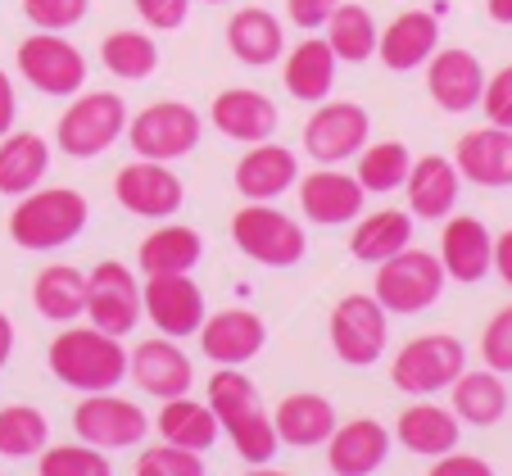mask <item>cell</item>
Masks as SVG:
<instances>
[{
  "label": "cell",
  "mask_w": 512,
  "mask_h": 476,
  "mask_svg": "<svg viewBox=\"0 0 512 476\" xmlns=\"http://www.w3.org/2000/svg\"><path fill=\"white\" fill-rule=\"evenodd\" d=\"M232 241L245 259L263 263V268H295L309 250V236L290 214L272 209V204L250 200L245 209L232 214Z\"/></svg>",
  "instance_id": "obj_3"
},
{
  "label": "cell",
  "mask_w": 512,
  "mask_h": 476,
  "mask_svg": "<svg viewBox=\"0 0 512 476\" xmlns=\"http://www.w3.org/2000/svg\"><path fill=\"white\" fill-rule=\"evenodd\" d=\"M390 431L377 418H354L345 427L331 431L327 440V467L336 476H372L386 467L390 458Z\"/></svg>",
  "instance_id": "obj_22"
},
{
  "label": "cell",
  "mask_w": 512,
  "mask_h": 476,
  "mask_svg": "<svg viewBox=\"0 0 512 476\" xmlns=\"http://www.w3.org/2000/svg\"><path fill=\"white\" fill-rule=\"evenodd\" d=\"M10 354H14V322L0 313V368L10 363Z\"/></svg>",
  "instance_id": "obj_52"
},
{
  "label": "cell",
  "mask_w": 512,
  "mask_h": 476,
  "mask_svg": "<svg viewBox=\"0 0 512 476\" xmlns=\"http://www.w3.org/2000/svg\"><path fill=\"white\" fill-rule=\"evenodd\" d=\"M50 173V146L37 132L0 136V195H28Z\"/></svg>",
  "instance_id": "obj_31"
},
{
  "label": "cell",
  "mask_w": 512,
  "mask_h": 476,
  "mask_svg": "<svg viewBox=\"0 0 512 476\" xmlns=\"http://www.w3.org/2000/svg\"><path fill=\"white\" fill-rule=\"evenodd\" d=\"M390 313L377 304V295H345L331 309V350L349 368H372L386 354L390 340Z\"/></svg>",
  "instance_id": "obj_8"
},
{
  "label": "cell",
  "mask_w": 512,
  "mask_h": 476,
  "mask_svg": "<svg viewBox=\"0 0 512 476\" xmlns=\"http://www.w3.org/2000/svg\"><path fill=\"white\" fill-rule=\"evenodd\" d=\"M454 418L467 422V427H494V422L508 413V386H503V372H490V368H476L454 381Z\"/></svg>",
  "instance_id": "obj_33"
},
{
  "label": "cell",
  "mask_w": 512,
  "mask_h": 476,
  "mask_svg": "<svg viewBox=\"0 0 512 476\" xmlns=\"http://www.w3.org/2000/svg\"><path fill=\"white\" fill-rule=\"evenodd\" d=\"M395 440L408 449V454L440 458V454H449V449H458V440H463V422L454 418V408L408 404L395 422Z\"/></svg>",
  "instance_id": "obj_27"
},
{
  "label": "cell",
  "mask_w": 512,
  "mask_h": 476,
  "mask_svg": "<svg viewBox=\"0 0 512 476\" xmlns=\"http://www.w3.org/2000/svg\"><path fill=\"white\" fill-rule=\"evenodd\" d=\"M91 0H23V14L37 32H64L87 19Z\"/></svg>",
  "instance_id": "obj_44"
},
{
  "label": "cell",
  "mask_w": 512,
  "mask_h": 476,
  "mask_svg": "<svg viewBox=\"0 0 512 476\" xmlns=\"http://www.w3.org/2000/svg\"><path fill=\"white\" fill-rule=\"evenodd\" d=\"M91 327L109 331V336H127L141 322V282L127 263H96L87 272V309Z\"/></svg>",
  "instance_id": "obj_12"
},
{
  "label": "cell",
  "mask_w": 512,
  "mask_h": 476,
  "mask_svg": "<svg viewBox=\"0 0 512 476\" xmlns=\"http://www.w3.org/2000/svg\"><path fill=\"white\" fill-rule=\"evenodd\" d=\"M372 136V118L363 105L354 100H322L313 109V118L304 123V150H309L318 164H345L358 150L368 146Z\"/></svg>",
  "instance_id": "obj_10"
},
{
  "label": "cell",
  "mask_w": 512,
  "mask_h": 476,
  "mask_svg": "<svg viewBox=\"0 0 512 476\" xmlns=\"http://www.w3.org/2000/svg\"><path fill=\"white\" fill-rule=\"evenodd\" d=\"M435 50H440V23H435V14H426V10L395 14L377 37V55L390 73H413V68H422Z\"/></svg>",
  "instance_id": "obj_23"
},
{
  "label": "cell",
  "mask_w": 512,
  "mask_h": 476,
  "mask_svg": "<svg viewBox=\"0 0 512 476\" xmlns=\"http://www.w3.org/2000/svg\"><path fill=\"white\" fill-rule=\"evenodd\" d=\"M236 191L245 200H259V204H272L277 195H286L290 186L300 182V164H295V150L277 146V141H259L241 155L236 164Z\"/></svg>",
  "instance_id": "obj_25"
},
{
  "label": "cell",
  "mask_w": 512,
  "mask_h": 476,
  "mask_svg": "<svg viewBox=\"0 0 512 476\" xmlns=\"http://www.w3.org/2000/svg\"><path fill=\"white\" fill-rule=\"evenodd\" d=\"M426 476H494V467L476 454H458V449H449V454L435 458V467Z\"/></svg>",
  "instance_id": "obj_49"
},
{
  "label": "cell",
  "mask_w": 512,
  "mask_h": 476,
  "mask_svg": "<svg viewBox=\"0 0 512 476\" xmlns=\"http://www.w3.org/2000/svg\"><path fill=\"white\" fill-rule=\"evenodd\" d=\"M213 127L227 136V141H241V146H259V141H272L277 132V105H272L263 91L254 87H232L218 91L209 105Z\"/></svg>",
  "instance_id": "obj_21"
},
{
  "label": "cell",
  "mask_w": 512,
  "mask_h": 476,
  "mask_svg": "<svg viewBox=\"0 0 512 476\" xmlns=\"http://www.w3.org/2000/svg\"><path fill=\"white\" fill-rule=\"evenodd\" d=\"M363 200H368V191L358 186V177L340 173L336 164H322L318 173L300 177V209H304V218L318 227L354 223V218L363 214Z\"/></svg>",
  "instance_id": "obj_18"
},
{
  "label": "cell",
  "mask_w": 512,
  "mask_h": 476,
  "mask_svg": "<svg viewBox=\"0 0 512 476\" xmlns=\"http://www.w3.org/2000/svg\"><path fill=\"white\" fill-rule=\"evenodd\" d=\"M209 5H223V0H209Z\"/></svg>",
  "instance_id": "obj_55"
},
{
  "label": "cell",
  "mask_w": 512,
  "mask_h": 476,
  "mask_svg": "<svg viewBox=\"0 0 512 476\" xmlns=\"http://www.w3.org/2000/svg\"><path fill=\"white\" fill-rule=\"evenodd\" d=\"M114 200L136 218H173L186 200L182 177L159 159H136V164L118 168L114 177Z\"/></svg>",
  "instance_id": "obj_13"
},
{
  "label": "cell",
  "mask_w": 512,
  "mask_h": 476,
  "mask_svg": "<svg viewBox=\"0 0 512 476\" xmlns=\"http://www.w3.org/2000/svg\"><path fill=\"white\" fill-rule=\"evenodd\" d=\"M494 263V236L481 218L458 214L445 218V232H440V268H445L449 282L476 286L490 272Z\"/></svg>",
  "instance_id": "obj_20"
},
{
  "label": "cell",
  "mask_w": 512,
  "mask_h": 476,
  "mask_svg": "<svg viewBox=\"0 0 512 476\" xmlns=\"http://www.w3.org/2000/svg\"><path fill=\"white\" fill-rule=\"evenodd\" d=\"M204 259V236L186 223H164L136 245V263H141L145 277H177V272H191Z\"/></svg>",
  "instance_id": "obj_30"
},
{
  "label": "cell",
  "mask_w": 512,
  "mask_h": 476,
  "mask_svg": "<svg viewBox=\"0 0 512 476\" xmlns=\"http://www.w3.org/2000/svg\"><path fill=\"white\" fill-rule=\"evenodd\" d=\"M445 268H440V254L431 250H399L395 259L377 263V286H372V295H377V304L386 313H404V318H413V313H426L435 300H440V291H445Z\"/></svg>",
  "instance_id": "obj_4"
},
{
  "label": "cell",
  "mask_w": 512,
  "mask_h": 476,
  "mask_svg": "<svg viewBox=\"0 0 512 476\" xmlns=\"http://www.w3.org/2000/svg\"><path fill=\"white\" fill-rule=\"evenodd\" d=\"M340 0H286V14H290V23L295 28H304V32H318V28H327V19H331V10H336Z\"/></svg>",
  "instance_id": "obj_48"
},
{
  "label": "cell",
  "mask_w": 512,
  "mask_h": 476,
  "mask_svg": "<svg viewBox=\"0 0 512 476\" xmlns=\"http://www.w3.org/2000/svg\"><path fill=\"white\" fill-rule=\"evenodd\" d=\"M481 109L494 127H512V64H503L494 78H485Z\"/></svg>",
  "instance_id": "obj_46"
},
{
  "label": "cell",
  "mask_w": 512,
  "mask_h": 476,
  "mask_svg": "<svg viewBox=\"0 0 512 476\" xmlns=\"http://www.w3.org/2000/svg\"><path fill=\"white\" fill-rule=\"evenodd\" d=\"M32 304L46 322H78L87 309V272L68 268V263H50L32 282Z\"/></svg>",
  "instance_id": "obj_35"
},
{
  "label": "cell",
  "mask_w": 512,
  "mask_h": 476,
  "mask_svg": "<svg viewBox=\"0 0 512 476\" xmlns=\"http://www.w3.org/2000/svg\"><path fill=\"white\" fill-rule=\"evenodd\" d=\"M204 404L213 408L218 427H227L232 418H241V413L259 408V390H254V381L245 377L241 368H218L209 377V395H204Z\"/></svg>",
  "instance_id": "obj_41"
},
{
  "label": "cell",
  "mask_w": 512,
  "mask_h": 476,
  "mask_svg": "<svg viewBox=\"0 0 512 476\" xmlns=\"http://www.w3.org/2000/svg\"><path fill=\"white\" fill-rule=\"evenodd\" d=\"M19 73L41 91V96H78L87 82V59L73 41H64L59 32H32L14 50Z\"/></svg>",
  "instance_id": "obj_9"
},
{
  "label": "cell",
  "mask_w": 512,
  "mask_h": 476,
  "mask_svg": "<svg viewBox=\"0 0 512 476\" xmlns=\"http://www.w3.org/2000/svg\"><path fill=\"white\" fill-rule=\"evenodd\" d=\"M141 313H150V322L159 327V336H195L204 313V291L191 282V272H177V277H145L141 286Z\"/></svg>",
  "instance_id": "obj_14"
},
{
  "label": "cell",
  "mask_w": 512,
  "mask_h": 476,
  "mask_svg": "<svg viewBox=\"0 0 512 476\" xmlns=\"http://www.w3.org/2000/svg\"><path fill=\"white\" fill-rule=\"evenodd\" d=\"M136 476H204V458L195 449L150 445L136 458Z\"/></svg>",
  "instance_id": "obj_43"
},
{
  "label": "cell",
  "mask_w": 512,
  "mask_h": 476,
  "mask_svg": "<svg viewBox=\"0 0 512 476\" xmlns=\"http://www.w3.org/2000/svg\"><path fill=\"white\" fill-rule=\"evenodd\" d=\"M399 191L408 195V214L413 218H422V223H445V218L454 214V204H458L463 177H458L454 159L422 155V159H413V168H408V177H404Z\"/></svg>",
  "instance_id": "obj_19"
},
{
  "label": "cell",
  "mask_w": 512,
  "mask_h": 476,
  "mask_svg": "<svg viewBox=\"0 0 512 476\" xmlns=\"http://www.w3.org/2000/svg\"><path fill=\"white\" fill-rule=\"evenodd\" d=\"M467 368V350L463 340L449 336V331H431V336L408 340L404 350L390 363V381H395L404 395H435V390H449Z\"/></svg>",
  "instance_id": "obj_7"
},
{
  "label": "cell",
  "mask_w": 512,
  "mask_h": 476,
  "mask_svg": "<svg viewBox=\"0 0 512 476\" xmlns=\"http://www.w3.org/2000/svg\"><path fill=\"white\" fill-rule=\"evenodd\" d=\"M50 440V422L32 404H5L0 408V454L5 458H32Z\"/></svg>",
  "instance_id": "obj_39"
},
{
  "label": "cell",
  "mask_w": 512,
  "mask_h": 476,
  "mask_svg": "<svg viewBox=\"0 0 512 476\" xmlns=\"http://www.w3.org/2000/svg\"><path fill=\"white\" fill-rule=\"evenodd\" d=\"M132 5L150 32H177L191 14V0H132Z\"/></svg>",
  "instance_id": "obj_47"
},
{
  "label": "cell",
  "mask_w": 512,
  "mask_h": 476,
  "mask_svg": "<svg viewBox=\"0 0 512 476\" xmlns=\"http://www.w3.org/2000/svg\"><path fill=\"white\" fill-rule=\"evenodd\" d=\"M490 272H499L503 286L512 291V227L503 236H494V263H490Z\"/></svg>",
  "instance_id": "obj_51"
},
{
  "label": "cell",
  "mask_w": 512,
  "mask_h": 476,
  "mask_svg": "<svg viewBox=\"0 0 512 476\" xmlns=\"http://www.w3.org/2000/svg\"><path fill=\"white\" fill-rule=\"evenodd\" d=\"M481 359H485V368L490 372H512V304L485 322Z\"/></svg>",
  "instance_id": "obj_45"
},
{
  "label": "cell",
  "mask_w": 512,
  "mask_h": 476,
  "mask_svg": "<svg viewBox=\"0 0 512 476\" xmlns=\"http://www.w3.org/2000/svg\"><path fill=\"white\" fill-rule=\"evenodd\" d=\"M155 431L164 445H177V449H195V454H204V449L218 440V418H213L209 404H195L191 395H173L164 399V408H159L155 418Z\"/></svg>",
  "instance_id": "obj_34"
},
{
  "label": "cell",
  "mask_w": 512,
  "mask_h": 476,
  "mask_svg": "<svg viewBox=\"0 0 512 476\" xmlns=\"http://www.w3.org/2000/svg\"><path fill=\"white\" fill-rule=\"evenodd\" d=\"M336 64L340 59L331 55L327 41L309 37L281 59V82H286V91L295 100H304V105H322V100L331 96V87H336Z\"/></svg>",
  "instance_id": "obj_29"
},
{
  "label": "cell",
  "mask_w": 512,
  "mask_h": 476,
  "mask_svg": "<svg viewBox=\"0 0 512 476\" xmlns=\"http://www.w3.org/2000/svg\"><path fill=\"white\" fill-rule=\"evenodd\" d=\"M377 19H372L363 5H336L327 19V46L340 64H363V59L377 55Z\"/></svg>",
  "instance_id": "obj_36"
},
{
  "label": "cell",
  "mask_w": 512,
  "mask_h": 476,
  "mask_svg": "<svg viewBox=\"0 0 512 476\" xmlns=\"http://www.w3.org/2000/svg\"><path fill=\"white\" fill-rule=\"evenodd\" d=\"M87 218H91V204L82 191H73V186H41V191L19 195V204L10 214V241L32 254L64 250L68 241L82 236Z\"/></svg>",
  "instance_id": "obj_1"
},
{
  "label": "cell",
  "mask_w": 512,
  "mask_h": 476,
  "mask_svg": "<svg viewBox=\"0 0 512 476\" xmlns=\"http://www.w3.org/2000/svg\"><path fill=\"white\" fill-rule=\"evenodd\" d=\"M223 431H227V440H232V445H236V454H241L250 467L272 463V458H277V449H281L277 427H272V418H268V413H263V408H250V413H241V418H232Z\"/></svg>",
  "instance_id": "obj_40"
},
{
  "label": "cell",
  "mask_w": 512,
  "mask_h": 476,
  "mask_svg": "<svg viewBox=\"0 0 512 476\" xmlns=\"http://www.w3.org/2000/svg\"><path fill=\"white\" fill-rule=\"evenodd\" d=\"M50 372H55L64 386L82 390V395H100V390H114L127 377V350L123 336H109L100 327H68L50 340L46 354Z\"/></svg>",
  "instance_id": "obj_2"
},
{
  "label": "cell",
  "mask_w": 512,
  "mask_h": 476,
  "mask_svg": "<svg viewBox=\"0 0 512 476\" xmlns=\"http://www.w3.org/2000/svg\"><path fill=\"white\" fill-rule=\"evenodd\" d=\"M422 68H426V91H431V100L445 114H467V109L481 105L485 68L472 50H458V46L435 50Z\"/></svg>",
  "instance_id": "obj_17"
},
{
  "label": "cell",
  "mask_w": 512,
  "mask_h": 476,
  "mask_svg": "<svg viewBox=\"0 0 512 476\" xmlns=\"http://www.w3.org/2000/svg\"><path fill=\"white\" fill-rule=\"evenodd\" d=\"M127 141H132L136 159H159V164H173V159L191 155L204 136V118L195 114L182 100H155L145 105L141 114L127 118Z\"/></svg>",
  "instance_id": "obj_6"
},
{
  "label": "cell",
  "mask_w": 512,
  "mask_h": 476,
  "mask_svg": "<svg viewBox=\"0 0 512 476\" xmlns=\"http://www.w3.org/2000/svg\"><path fill=\"white\" fill-rule=\"evenodd\" d=\"M73 431H78V440L109 454V449L141 445L145 431H150V418L141 413V404L114 395V390H100V395H87L73 408Z\"/></svg>",
  "instance_id": "obj_11"
},
{
  "label": "cell",
  "mask_w": 512,
  "mask_h": 476,
  "mask_svg": "<svg viewBox=\"0 0 512 476\" xmlns=\"http://www.w3.org/2000/svg\"><path fill=\"white\" fill-rule=\"evenodd\" d=\"M458 177L476 186H512V127H476V132L458 136L454 150Z\"/></svg>",
  "instance_id": "obj_24"
},
{
  "label": "cell",
  "mask_w": 512,
  "mask_h": 476,
  "mask_svg": "<svg viewBox=\"0 0 512 476\" xmlns=\"http://www.w3.org/2000/svg\"><path fill=\"white\" fill-rule=\"evenodd\" d=\"M485 10L494 23H512V0H485Z\"/></svg>",
  "instance_id": "obj_53"
},
{
  "label": "cell",
  "mask_w": 512,
  "mask_h": 476,
  "mask_svg": "<svg viewBox=\"0 0 512 476\" xmlns=\"http://www.w3.org/2000/svg\"><path fill=\"white\" fill-rule=\"evenodd\" d=\"M227 50H232L241 64L250 68H268L286 55V32H281V19L272 10H236L227 19Z\"/></svg>",
  "instance_id": "obj_28"
},
{
  "label": "cell",
  "mask_w": 512,
  "mask_h": 476,
  "mask_svg": "<svg viewBox=\"0 0 512 476\" xmlns=\"http://www.w3.org/2000/svg\"><path fill=\"white\" fill-rule=\"evenodd\" d=\"M413 168V150L404 141H377V146H363L358 150V186L372 195H386V191H399Z\"/></svg>",
  "instance_id": "obj_38"
},
{
  "label": "cell",
  "mask_w": 512,
  "mask_h": 476,
  "mask_svg": "<svg viewBox=\"0 0 512 476\" xmlns=\"http://www.w3.org/2000/svg\"><path fill=\"white\" fill-rule=\"evenodd\" d=\"M41 476H114V463L105 449L78 440V445L41 449Z\"/></svg>",
  "instance_id": "obj_42"
},
{
  "label": "cell",
  "mask_w": 512,
  "mask_h": 476,
  "mask_svg": "<svg viewBox=\"0 0 512 476\" xmlns=\"http://www.w3.org/2000/svg\"><path fill=\"white\" fill-rule=\"evenodd\" d=\"M272 427H277V440L290 449H313V445H327L331 431L340 427L336 422V404L313 390H300V395H286L272 413Z\"/></svg>",
  "instance_id": "obj_26"
},
{
  "label": "cell",
  "mask_w": 512,
  "mask_h": 476,
  "mask_svg": "<svg viewBox=\"0 0 512 476\" xmlns=\"http://www.w3.org/2000/svg\"><path fill=\"white\" fill-rule=\"evenodd\" d=\"M14 118H19V96H14L10 73L0 68V136L14 132Z\"/></svg>",
  "instance_id": "obj_50"
},
{
  "label": "cell",
  "mask_w": 512,
  "mask_h": 476,
  "mask_svg": "<svg viewBox=\"0 0 512 476\" xmlns=\"http://www.w3.org/2000/svg\"><path fill=\"white\" fill-rule=\"evenodd\" d=\"M245 476H290V472H277V467H268V463H259V467H250Z\"/></svg>",
  "instance_id": "obj_54"
},
{
  "label": "cell",
  "mask_w": 512,
  "mask_h": 476,
  "mask_svg": "<svg viewBox=\"0 0 512 476\" xmlns=\"http://www.w3.org/2000/svg\"><path fill=\"white\" fill-rule=\"evenodd\" d=\"M127 132V100L114 91H87L59 114L55 146L68 159H96Z\"/></svg>",
  "instance_id": "obj_5"
},
{
  "label": "cell",
  "mask_w": 512,
  "mask_h": 476,
  "mask_svg": "<svg viewBox=\"0 0 512 476\" xmlns=\"http://www.w3.org/2000/svg\"><path fill=\"white\" fill-rule=\"evenodd\" d=\"M195 336H200L204 359L218 363V368H245V363L259 359V350L268 345V327H263V318L250 309L209 313Z\"/></svg>",
  "instance_id": "obj_15"
},
{
  "label": "cell",
  "mask_w": 512,
  "mask_h": 476,
  "mask_svg": "<svg viewBox=\"0 0 512 476\" xmlns=\"http://www.w3.org/2000/svg\"><path fill=\"white\" fill-rule=\"evenodd\" d=\"M408 245H413V214L404 209H377L368 218H354L349 232V254L358 263H386Z\"/></svg>",
  "instance_id": "obj_32"
},
{
  "label": "cell",
  "mask_w": 512,
  "mask_h": 476,
  "mask_svg": "<svg viewBox=\"0 0 512 476\" xmlns=\"http://www.w3.org/2000/svg\"><path fill=\"white\" fill-rule=\"evenodd\" d=\"M127 377L155 399H173V395H191L195 381V363L186 359V350L173 336H155L141 340L132 354H127Z\"/></svg>",
  "instance_id": "obj_16"
},
{
  "label": "cell",
  "mask_w": 512,
  "mask_h": 476,
  "mask_svg": "<svg viewBox=\"0 0 512 476\" xmlns=\"http://www.w3.org/2000/svg\"><path fill=\"white\" fill-rule=\"evenodd\" d=\"M100 64L123 82H141L150 78L159 68V46L150 32H136V28H118L100 41Z\"/></svg>",
  "instance_id": "obj_37"
}]
</instances>
